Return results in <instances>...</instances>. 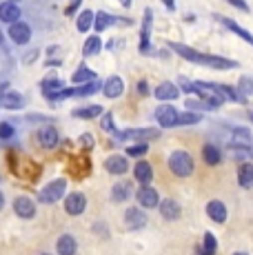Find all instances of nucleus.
<instances>
[{
    "label": "nucleus",
    "mask_w": 253,
    "mask_h": 255,
    "mask_svg": "<svg viewBox=\"0 0 253 255\" xmlns=\"http://www.w3.org/2000/svg\"><path fill=\"white\" fill-rule=\"evenodd\" d=\"M123 4H125V7H129V4H131V0H123Z\"/></svg>",
    "instance_id": "nucleus-44"
},
{
    "label": "nucleus",
    "mask_w": 253,
    "mask_h": 255,
    "mask_svg": "<svg viewBox=\"0 0 253 255\" xmlns=\"http://www.w3.org/2000/svg\"><path fill=\"white\" fill-rule=\"evenodd\" d=\"M0 42H2V31H0Z\"/></svg>",
    "instance_id": "nucleus-45"
},
{
    "label": "nucleus",
    "mask_w": 253,
    "mask_h": 255,
    "mask_svg": "<svg viewBox=\"0 0 253 255\" xmlns=\"http://www.w3.org/2000/svg\"><path fill=\"white\" fill-rule=\"evenodd\" d=\"M131 195V184L129 182H120L114 186V200H118V202H123Z\"/></svg>",
    "instance_id": "nucleus-27"
},
{
    "label": "nucleus",
    "mask_w": 253,
    "mask_h": 255,
    "mask_svg": "<svg viewBox=\"0 0 253 255\" xmlns=\"http://www.w3.org/2000/svg\"><path fill=\"white\" fill-rule=\"evenodd\" d=\"M240 91L242 93H253V80H249V78H242V80H240Z\"/></svg>",
    "instance_id": "nucleus-36"
},
{
    "label": "nucleus",
    "mask_w": 253,
    "mask_h": 255,
    "mask_svg": "<svg viewBox=\"0 0 253 255\" xmlns=\"http://www.w3.org/2000/svg\"><path fill=\"white\" fill-rule=\"evenodd\" d=\"M13 138V127L9 122H0V140H9Z\"/></svg>",
    "instance_id": "nucleus-32"
},
{
    "label": "nucleus",
    "mask_w": 253,
    "mask_h": 255,
    "mask_svg": "<svg viewBox=\"0 0 253 255\" xmlns=\"http://www.w3.org/2000/svg\"><path fill=\"white\" fill-rule=\"evenodd\" d=\"M102 49V42H100V38L98 36H91V38H87V42H85V47H82V53H85L87 58L89 56H96Z\"/></svg>",
    "instance_id": "nucleus-25"
},
{
    "label": "nucleus",
    "mask_w": 253,
    "mask_h": 255,
    "mask_svg": "<svg viewBox=\"0 0 253 255\" xmlns=\"http://www.w3.org/2000/svg\"><path fill=\"white\" fill-rule=\"evenodd\" d=\"M151 22H153V11L151 9H147L144 11V22H142V38H140V49H142V53H149V36H151Z\"/></svg>",
    "instance_id": "nucleus-10"
},
{
    "label": "nucleus",
    "mask_w": 253,
    "mask_h": 255,
    "mask_svg": "<svg viewBox=\"0 0 253 255\" xmlns=\"http://www.w3.org/2000/svg\"><path fill=\"white\" fill-rule=\"evenodd\" d=\"M38 140H40V144L45 146V149H53V146L58 144V131L53 129V127H42V129L38 131Z\"/></svg>",
    "instance_id": "nucleus-15"
},
{
    "label": "nucleus",
    "mask_w": 253,
    "mask_h": 255,
    "mask_svg": "<svg viewBox=\"0 0 253 255\" xmlns=\"http://www.w3.org/2000/svg\"><path fill=\"white\" fill-rule=\"evenodd\" d=\"M229 2H231V4H236V7H240L242 11H247V9H249V7H247V2H245V0H229Z\"/></svg>",
    "instance_id": "nucleus-41"
},
{
    "label": "nucleus",
    "mask_w": 253,
    "mask_h": 255,
    "mask_svg": "<svg viewBox=\"0 0 253 255\" xmlns=\"http://www.w3.org/2000/svg\"><path fill=\"white\" fill-rule=\"evenodd\" d=\"M196 122H200V116L198 114H182L178 125H196Z\"/></svg>",
    "instance_id": "nucleus-34"
},
{
    "label": "nucleus",
    "mask_w": 253,
    "mask_h": 255,
    "mask_svg": "<svg viewBox=\"0 0 253 255\" xmlns=\"http://www.w3.org/2000/svg\"><path fill=\"white\" fill-rule=\"evenodd\" d=\"M100 129L102 131H114L116 133V127H114V118H111V114H105L100 120Z\"/></svg>",
    "instance_id": "nucleus-33"
},
{
    "label": "nucleus",
    "mask_w": 253,
    "mask_h": 255,
    "mask_svg": "<svg viewBox=\"0 0 253 255\" xmlns=\"http://www.w3.org/2000/svg\"><path fill=\"white\" fill-rule=\"evenodd\" d=\"M65 191H67V180H53V182H49L45 186V189L38 193V198H40V202H49L53 204L56 200H60L62 195H65Z\"/></svg>",
    "instance_id": "nucleus-2"
},
{
    "label": "nucleus",
    "mask_w": 253,
    "mask_h": 255,
    "mask_svg": "<svg viewBox=\"0 0 253 255\" xmlns=\"http://www.w3.org/2000/svg\"><path fill=\"white\" fill-rule=\"evenodd\" d=\"M74 116L85 118V120H89V118H98V116H102V107L91 105V107H82V109H74Z\"/></svg>",
    "instance_id": "nucleus-23"
},
{
    "label": "nucleus",
    "mask_w": 253,
    "mask_h": 255,
    "mask_svg": "<svg viewBox=\"0 0 253 255\" xmlns=\"http://www.w3.org/2000/svg\"><path fill=\"white\" fill-rule=\"evenodd\" d=\"M162 2H164V4H167V7H169V9H173V7H176V0H162Z\"/></svg>",
    "instance_id": "nucleus-42"
},
{
    "label": "nucleus",
    "mask_w": 253,
    "mask_h": 255,
    "mask_svg": "<svg viewBox=\"0 0 253 255\" xmlns=\"http://www.w3.org/2000/svg\"><path fill=\"white\" fill-rule=\"evenodd\" d=\"M18 18H20V9H18V4L13 0L0 4V20L2 22L13 24V22H18Z\"/></svg>",
    "instance_id": "nucleus-9"
},
{
    "label": "nucleus",
    "mask_w": 253,
    "mask_h": 255,
    "mask_svg": "<svg viewBox=\"0 0 253 255\" xmlns=\"http://www.w3.org/2000/svg\"><path fill=\"white\" fill-rule=\"evenodd\" d=\"M109 24H131V20H120V18H114V16H109V13H105V11H100L98 16H96V22H94V27H96V31H105Z\"/></svg>",
    "instance_id": "nucleus-14"
},
{
    "label": "nucleus",
    "mask_w": 253,
    "mask_h": 255,
    "mask_svg": "<svg viewBox=\"0 0 253 255\" xmlns=\"http://www.w3.org/2000/svg\"><path fill=\"white\" fill-rule=\"evenodd\" d=\"M233 255H247V253H233Z\"/></svg>",
    "instance_id": "nucleus-46"
},
{
    "label": "nucleus",
    "mask_w": 253,
    "mask_h": 255,
    "mask_svg": "<svg viewBox=\"0 0 253 255\" xmlns=\"http://www.w3.org/2000/svg\"><path fill=\"white\" fill-rule=\"evenodd\" d=\"M58 253L60 255H74L76 253V240L71 235H60L58 238Z\"/></svg>",
    "instance_id": "nucleus-19"
},
{
    "label": "nucleus",
    "mask_w": 253,
    "mask_h": 255,
    "mask_svg": "<svg viewBox=\"0 0 253 255\" xmlns=\"http://www.w3.org/2000/svg\"><path fill=\"white\" fill-rule=\"evenodd\" d=\"M169 47H171L173 51L178 53V56L187 58V60H191V62H200V65H204V62H207V56H204V53H198L196 49H191V47L178 45V42H171V45H169Z\"/></svg>",
    "instance_id": "nucleus-7"
},
{
    "label": "nucleus",
    "mask_w": 253,
    "mask_h": 255,
    "mask_svg": "<svg viewBox=\"0 0 253 255\" xmlns=\"http://www.w3.org/2000/svg\"><path fill=\"white\" fill-rule=\"evenodd\" d=\"M169 169L178 175V178H189L193 173V160L187 151H173L169 155Z\"/></svg>",
    "instance_id": "nucleus-1"
},
{
    "label": "nucleus",
    "mask_w": 253,
    "mask_h": 255,
    "mask_svg": "<svg viewBox=\"0 0 253 255\" xmlns=\"http://www.w3.org/2000/svg\"><path fill=\"white\" fill-rule=\"evenodd\" d=\"M138 91L142 93V96H147V93H149V87H147V82H144V80L138 82Z\"/></svg>",
    "instance_id": "nucleus-40"
},
{
    "label": "nucleus",
    "mask_w": 253,
    "mask_h": 255,
    "mask_svg": "<svg viewBox=\"0 0 253 255\" xmlns=\"http://www.w3.org/2000/svg\"><path fill=\"white\" fill-rule=\"evenodd\" d=\"M16 2H18V0H16Z\"/></svg>",
    "instance_id": "nucleus-47"
},
{
    "label": "nucleus",
    "mask_w": 253,
    "mask_h": 255,
    "mask_svg": "<svg viewBox=\"0 0 253 255\" xmlns=\"http://www.w3.org/2000/svg\"><path fill=\"white\" fill-rule=\"evenodd\" d=\"M135 180L142 184H149L153 180V169L149 162H138L135 164Z\"/></svg>",
    "instance_id": "nucleus-18"
},
{
    "label": "nucleus",
    "mask_w": 253,
    "mask_h": 255,
    "mask_svg": "<svg viewBox=\"0 0 253 255\" xmlns=\"http://www.w3.org/2000/svg\"><path fill=\"white\" fill-rule=\"evenodd\" d=\"M4 207V198H2V193H0V209Z\"/></svg>",
    "instance_id": "nucleus-43"
},
{
    "label": "nucleus",
    "mask_w": 253,
    "mask_h": 255,
    "mask_svg": "<svg viewBox=\"0 0 253 255\" xmlns=\"http://www.w3.org/2000/svg\"><path fill=\"white\" fill-rule=\"evenodd\" d=\"M13 211H16L20 218H33L36 215V204L31 202V198H16V202H13Z\"/></svg>",
    "instance_id": "nucleus-12"
},
{
    "label": "nucleus",
    "mask_w": 253,
    "mask_h": 255,
    "mask_svg": "<svg viewBox=\"0 0 253 255\" xmlns=\"http://www.w3.org/2000/svg\"><path fill=\"white\" fill-rule=\"evenodd\" d=\"M94 16L96 13L94 11H89V9H85V11H80V16H78V22H76V27H78V31H89V27L94 24Z\"/></svg>",
    "instance_id": "nucleus-22"
},
{
    "label": "nucleus",
    "mask_w": 253,
    "mask_h": 255,
    "mask_svg": "<svg viewBox=\"0 0 253 255\" xmlns=\"http://www.w3.org/2000/svg\"><path fill=\"white\" fill-rule=\"evenodd\" d=\"M178 93H180V89L173 82H162V85L155 89V98H158V100H176Z\"/></svg>",
    "instance_id": "nucleus-17"
},
{
    "label": "nucleus",
    "mask_w": 253,
    "mask_h": 255,
    "mask_svg": "<svg viewBox=\"0 0 253 255\" xmlns=\"http://www.w3.org/2000/svg\"><path fill=\"white\" fill-rule=\"evenodd\" d=\"M138 202L144 209H153L160 204V195L153 186H142V189H138Z\"/></svg>",
    "instance_id": "nucleus-5"
},
{
    "label": "nucleus",
    "mask_w": 253,
    "mask_h": 255,
    "mask_svg": "<svg viewBox=\"0 0 253 255\" xmlns=\"http://www.w3.org/2000/svg\"><path fill=\"white\" fill-rule=\"evenodd\" d=\"M202 155H204V162H207V164H218V162H220V151H218L213 144H207V146H204V149H202Z\"/></svg>",
    "instance_id": "nucleus-26"
},
{
    "label": "nucleus",
    "mask_w": 253,
    "mask_h": 255,
    "mask_svg": "<svg viewBox=\"0 0 253 255\" xmlns=\"http://www.w3.org/2000/svg\"><path fill=\"white\" fill-rule=\"evenodd\" d=\"M4 107H7V109H20L22 105H25V102H22V96L20 93H7V96H4Z\"/></svg>",
    "instance_id": "nucleus-28"
},
{
    "label": "nucleus",
    "mask_w": 253,
    "mask_h": 255,
    "mask_svg": "<svg viewBox=\"0 0 253 255\" xmlns=\"http://www.w3.org/2000/svg\"><path fill=\"white\" fill-rule=\"evenodd\" d=\"M125 224L129 229H140L147 224V215H144V211H140V209H126Z\"/></svg>",
    "instance_id": "nucleus-11"
},
{
    "label": "nucleus",
    "mask_w": 253,
    "mask_h": 255,
    "mask_svg": "<svg viewBox=\"0 0 253 255\" xmlns=\"http://www.w3.org/2000/svg\"><path fill=\"white\" fill-rule=\"evenodd\" d=\"M222 22H225V24H227V29H231V31L236 33V36H240L245 42H249V45H253V36H251L249 31H247V29H242L240 24H236L233 20H229V18H225V20H222Z\"/></svg>",
    "instance_id": "nucleus-24"
},
{
    "label": "nucleus",
    "mask_w": 253,
    "mask_h": 255,
    "mask_svg": "<svg viewBox=\"0 0 253 255\" xmlns=\"http://www.w3.org/2000/svg\"><path fill=\"white\" fill-rule=\"evenodd\" d=\"M80 2H82V0H71L69 7H67V16H71V13H74L78 7H80Z\"/></svg>",
    "instance_id": "nucleus-37"
},
{
    "label": "nucleus",
    "mask_w": 253,
    "mask_h": 255,
    "mask_svg": "<svg viewBox=\"0 0 253 255\" xmlns=\"http://www.w3.org/2000/svg\"><path fill=\"white\" fill-rule=\"evenodd\" d=\"M102 82H91V85H87V87H76V91H74V96H89V93H96L98 89H102Z\"/></svg>",
    "instance_id": "nucleus-30"
},
{
    "label": "nucleus",
    "mask_w": 253,
    "mask_h": 255,
    "mask_svg": "<svg viewBox=\"0 0 253 255\" xmlns=\"http://www.w3.org/2000/svg\"><path fill=\"white\" fill-rule=\"evenodd\" d=\"M96 78V73L94 71H89V69H85V67H80L74 76H71V82H76V85H82V82H87V80H94Z\"/></svg>",
    "instance_id": "nucleus-29"
},
{
    "label": "nucleus",
    "mask_w": 253,
    "mask_h": 255,
    "mask_svg": "<svg viewBox=\"0 0 253 255\" xmlns=\"http://www.w3.org/2000/svg\"><path fill=\"white\" fill-rule=\"evenodd\" d=\"M207 213L213 222H225L227 220V207L222 202H218V200H213V202L207 204Z\"/></svg>",
    "instance_id": "nucleus-16"
},
{
    "label": "nucleus",
    "mask_w": 253,
    "mask_h": 255,
    "mask_svg": "<svg viewBox=\"0 0 253 255\" xmlns=\"http://www.w3.org/2000/svg\"><path fill=\"white\" fill-rule=\"evenodd\" d=\"M9 36H11V40L18 42V45H27V42L31 40V29H29V24H25V22H13L11 27H9Z\"/></svg>",
    "instance_id": "nucleus-4"
},
{
    "label": "nucleus",
    "mask_w": 253,
    "mask_h": 255,
    "mask_svg": "<svg viewBox=\"0 0 253 255\" xmlns=\"http://www.w3.org/2000/svg\"><path fill=\"white\" fill-rule=\"evenodd\" d=\"M105 169H107V173H111V175H123V173H126L129 164H126L125 155H111V158H107Z\"/></svg>",
    "instance_id": "nucleus-8"
},
{
    "label": "nucleus",
    "mask_w": 253,
    "mask_h": 255,
    "mask_svg": "<svg viewBox=\"0 0 253 255\" xmlns=\"http://www.w3.org/2000/svg\"><path fill=\"white\" fill-rule=\"evenodd\" d=\"M80 144L87 146V149H91V146H94V142H91V135H89V133L82 135V138H80Z\"/></svg>",
    "instance_id": "nucleus-38"
},
{
    "label": "nucleus",
    "mask_w": 253,
    "mask_h": 255,
    "mask_svg": "<svg viewBox=\"0 0 253 255\" xmlns=\"http://www.w3.org/2000/svg\"><path fill=\"white\" fill-rule=\"evenodd\" d=\"M155 120H158L160 127L169 129V127H176L178 125L180 114L173 109L171 105H162V107H158V109H155Z\"/></svg>",
    "instance_id": "nucleus-3"
},
{
    "label": "nucleus",
    "mask_w": 253,
    "mask_h": 255,
    "mask_svg": "<svg viewBox=\"0 0 253 255\" xmlns=\"http://www.w3.org/2000/svg\"><path fill=\"white\" fill-rule=\"evenodd\" d=\"M142 153H147V144H138V146H129V149H126V155H135V158H138V155H142Z\"/></svg>",
    "instance_id": "nucleus-35"
},
{
    "label": "nucleus",
    "mask_w": 253,
    "mask_h": 255,
    "mask_svg": "<svg viewBox=\"0 0 253 255\" xmlns=\"http://www.w3.org/2000/svg\"><path fill=\"white\" fill-rule=\"evenodd\" d=\"M87 207V198L82 193H71V195H67V200H65V209H67V213L69 215H80L82 211H85Z\"/></svg>",
    "instance_id": "nucleus-6"
},
{
    "label": "nucleus",
    "mask_w": 253,
    "mask_h": 255,
    "mask_svg": "<svg viewBox=\"0 0 253 255\" xmlns=\"http://www.w3.org/2000/svg\"><path fill=\"white\" fill-rule=\"evenodd\" d=\"M238 182H240V186H245V189L253 186V164H242L238 169Z\"/></svg>",
    "instance_id": "nucleus-21"
},
{
    "label": "nucleus",
    "mask_w": 253,
    "mask_h": 255,
    "mask_svg": "<svg viewBox=\"0 0 253 255\" xmlns=\"http://www.w3.org/2000/svg\"><path fill=\"white\" fill-rule=\"evenodd\" d=\"M180 82H182V89H184V91H189V93L193 91V82H189L187 78H180Z\"/></svg>",
    "instance_id": "nucleus-39"
},
{
    "label": "nucleus",
    "mask_w": 253,
    "mask_h": 255,
    "mask_svg": "<svg viewBox=\"0 0 253 255\" xmlns=\"http://www.w3.org/2000/svg\"><path fill=\"white\" fill-rule=\"evenodd\" d=\"M216 247H218V244H216V238H213V233H204V242H202L204 251L213 255V253H216Z\"/></svg>",
    "instance_id": "nucleus-31"
},
{
    "label": "nucleus",
    "mask_w": 253,
    "mask_h": 255,
    "mask_svg": "<svg viewBox=\"0 0 253 255\" xmlns=\"http://www.w3.org/2000/svg\"><path fill=\"white\" fill-rule=\"evenodd\" d=\"M102 91H105L107 98H118L120 93L125 91V82L120 76H111L109 80L105 82V87H102Z\"/></svg>",
    "instance_id": "nucleus-13"
},
{
    "label": "nucleus",
    "mask_w": 253,
    "mask_h": 255,
    "mask_svg": "<svg viewBox=\"0 0 253 255\" xmlns=\"http://www.w3.org/2000/svg\"><path fill=\"white\" fill-rule=\"evenodd\" d=\"M160 213H162V218H167V220L180 218L178 202H173V200H164V202H160Z\"/></svg>",
    "instance_id": "nucleus-20"
}]
</instances>
